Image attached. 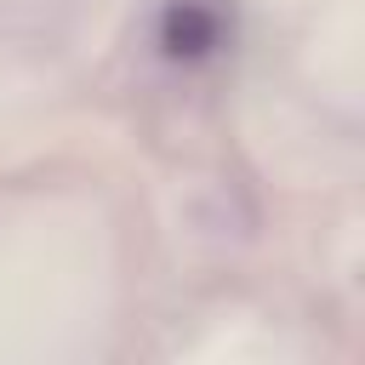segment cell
<instances>
[{"label":"cell","instance_id":"6da1fadb","mask_svg":"<svg viewBox=\"0 0 365 365\" xmlns=\"http://www.w3.org/2000/svg\"><path fill=\"white\" fill-rule=\"evenodd\" d=\"M211 40H217V17H211L205 6H194V0L171 6V17H165V51H177V57H200Z\"/></svg>","mask_w":365,"mask_h":365}]
</instances>
